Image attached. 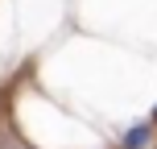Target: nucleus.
Instances as JSON below:
<instances>
[{
	"mask_svg": "<svg viewBox=\"0 0 157 149\" xmlns=\"http://www.w3.org/2000/svg\"><path fill=\"white\" fill-rule=\"evenodd\" d=\"M145 141H149V128H145V124H136V133L128 137V149H136V145H145Z\"/></svg>",
	"mask_w": 157,
	"mask_h": 149,
	"instance_id": "f257e3e1",
	"label": "nucleus"
}]
</instances>
